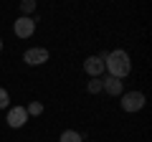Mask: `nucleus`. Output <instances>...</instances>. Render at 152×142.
<instances>
[{"label":"nucleus","mask_w":152,"mask_h":142,"mask_svg":"<svg viewBox=\"0 0 152 142\" xmlns=\"http://www.w3.org/2000/svg\"><path fill=\"white\" fill-rule=\"evenodd\" d=\"M86 91L89 94H99V91H102V79H91L89 86H86Z\"/></svg>","instance_id":"f8f14e48"},{"label":"nucleus","mask_w":152,"mask_h":142,"mask_svg":"<svg viewBox=\"0 0 152 142\" xmlns=\"http://www.w3.org/2000/svg\"><path fill=\"white\" fill-rule=\"evenodd\" d=\"M58 142H81V135H79L76 130H66L64 135H61Z\"/></svg>","instance_id":"6e6552de"},{"label":"nucleus","mask_w":152,"mask_h":142,"mask_svg":"<svg viewBox=\"0 0 152 142\" xmlns=\"http://www.w3.org/2000/svg\"><path fill=\"white\" fill-rule=\"evenodd\" d=\"M102 91H107L109 97H122L124 94V81H119L114 76H107V79H102Z\"/></svg>","instance_id":"423d86ee"},{"label":"nucleus","mask_w":152,"mask_h":142,"mask_svg":"<svg viewBox=\"0 0 152 142\" xmlns=\"http://www.w3.org/2000/svg\"><path fill=\"white\" fill-rule=\"evenodd\" d=\"M104 71H109V76H114V79H119V81H122V79L132 71L129 53H127V51H122V48L109 51L107 61H104Z\"/></svg>","instance_id":"f257e3e1"},{"label":"nucleus","mask_w":152,"mask_h":142,"mask_svg":"<svg viewBox=\"0 0 152 142\" xmlns=\"http://www.w3.org/2000/svg\"><path fill=\"white\" fill-rule=\"evenodd\" d=\"M36 20H38V18H31V15L15 18V23H13V33H15L18 38H31L33 33H36Z\"/></svg>","instance_id":"7ed1b4c3"},{"label":"nucleus","mask_w":152,"mask_h":142,"mask_svg":"<svg viewBox=\"0 0 152 142\" xmlns=\"http://www.w3.org/2000/svg\"><path fill=\"white\" fill-rule=\"evenodd\" d=\"M51 59V53H48V48H28L26 53H23V61H26L28 66H43L46 61Z\"/></svg>","instance_id":"20e7f679"},{"label":"nucleus","mask_w":152,"mask_h":142,"mask_svg":"<svg viewBox=\"0 0 152 142\" xmlns=\"http://www.w3.org/2000/svg\"><path fill=\"white\" fill-rule=\"evenodd\" d=\"M26 112H28V117H38V114H43V104L41 102H31L26 107Z\"/></svg>","instance_id":"1a4fd4ad"},{"label":"nucleus","mask_w":152,"mask_h":142,"mask_svg":"<svg viewBox=\"0 0 152 142\" xmlns=\"http://www.w3.org/2000/svg\"><path fill=\"white\" fill-rule=\"evenodd\" d=\"M8 107H10V94L0 86V109H8Z\"/></svg>","instance_id":"9b49d317"},{"label":"nucleus","mask_w":152,"mask_h":142,"mask_svg":"<svg viewBox=\"0 0 152 142\" xmlns=\"http://www.w3.org/2000/svg\"><path fill=\"white\" fill-rule=\"evenodd\" d=\"M8 127H13V130H20V127H26V122H28V112H26V107H10L8 109Z\"/></svg>","instance_id":"39448f33"},{"label":"nucleus","mask_w":152,"mask_h":142,"mask_svg":"<svg viewBox=\"0 0 152 142\" xmlns=\"http://www.w3.org/2000/svg\"><path fill=\"white\" fill-rule=\"evenodd\" d=\"M36 10V0H23L20 3V13L23 15H28V13H33Z\"/></svg>","instance_id":"9d476101"},{"label":"nucleus","mask_w":152,"mask_h":142,"mask_svg":"<svg viewBox=\"0 0 152 142\" xmlns=\"http://www.w3.org/2000/svg\"><path fill=\"white\" fill-rule=\"evenodd\" d=\"M119 104H122V109H124V112H140L142 107L147 104V97L142 91H124Z\"/></svg>","instance_id":"f03ea898"},{"label":"nucleus","mask_w":152,"mask_h":142,"mask_svg":"<svg viewBox=\"0 0 152 142\" xmlns=\"http://www.w3.org/2000/svg\"><path fill=\"white\" fill-rule=\"evenodd\" d=\"M84 71H86L91 79H102V74H104V61L99 59V56H89V59L84 61Z\"/></svg>","instance_id":"0eeeda50"},{"label":"nucleus","mask_w":152,"mask_h":142,"mask_svg":"<svg viewBox=\"0 0 152 142\" xmlns=\"http://www.w3.org/2000/svg\"><path fill=\"white\" fill-rule=\"evenodd\" d=\"M0 51H3V38H0Z\"/></svg>","instance_id":"ddd939ff"}]
</instances>
